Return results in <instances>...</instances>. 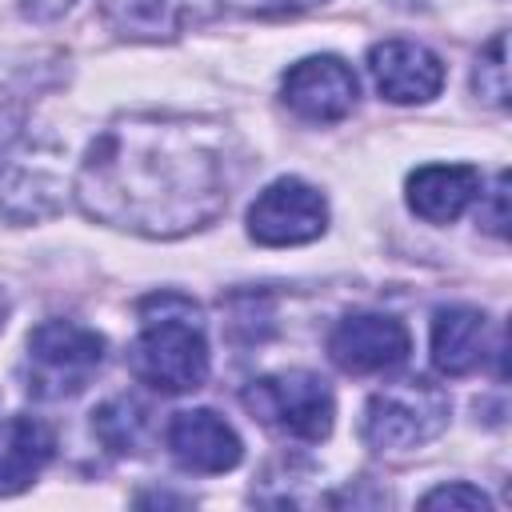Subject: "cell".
Instances as JSON below:
<instances>
[{
	"mask_svg": "<svg viewBox=\"0 0 512 512\" xmlns=\"http://www.w3.org/2000/svg\"><path fill=\"white\" fill-rule=\"evenodd\" d=\"M244 152L216 116L128 112L84 152L72 192L88 220L116 232L176 240L224 216Z\"/></svg>",
	"mask_w": 512,
	"mask_h": 512,
	"instance_id": "6da1fadb",
	"label": "cell"
},
{
	"mask_svg": "<svg viewBox=\"0 0 512 512\" xmlns=\"http://www.w3.org/2000/svg\"><path fill=\"white\" fill-rule=\"evenodd\" d=\"M128 368L140 384L164 396L196 392L212 368L200 308L180 292L140 300V328L128 344Z\"/></svg>",
	"mask_w": 512,
	"mask_h": 512,
	"instance_id": "7a4b0ae2",
	"label": "cell"
},
{
	"mask_svg": "<svg viewBox=\"0 0 512 512\" xmlns=\"http://www.w3.org/2000/svg\"><path fill=\"white\" fill-rule=\"evenodd\" d=\"M452 400L428 376H404L376 388L360 416V436L380 456L416 452L448 428Z\"/></svg>",
	"mask_w": 512,
	"mask_h": 512,
	"instance_id": "3957f363",
	"label": "cell"
},
{
	"mask_svg": "<svg viewBox=\"0 0 512 512\" xmlns=\"http://www.w3.org/2000/svg\"><path fill=\"white\" fill-rule=\"evenodd\" d=\"M104 364V336L80 320H40L28 332L24 388L36 400H68L88 388Z\"/></svg>",
	"mask_w": 512,
	"mask_h": 512,
	"instance_id": "277c9868",
	"label": "cell"
},
{
	"mask_svg": "<svg viewBox=\"0 0 512 512\" xmlns=\"http://www.w3.org/2000/svg\"><path fill=\"white\" fill-rule=\"evenodd\" d=\"M244 408L272 432L300 444H320L336 420V396L328 380L308 368H288L252 380L244 388Z\"/></svg>",
	"mask_w": 512,
	"mask_h": 512,
	"instance_id": "5b68a950",
	"label": "cell"
},
{
	"mask_svg": "<svg viewBox=\"0 0 512 512\" xmlns=\"http://www.w3.org/2000/svg\"><path fill=\"white\" fill-rule=\"evenodd\" d=\"M56 160L60 152L32 140L28 132H8L0 140V212L8 220H44L64 204L68 184Z\"/></svg>",
	"mask_w": 512,
	"mask_h": 512,
	"instance_id": "8992f818",
	"label": "cell"
},
{
	"mask_svg": "<svg viewBox=\"0 0 512 512\" xmlns=\"http://www.w3.org/2000/svg\"><path fill=\"white\" fill-rule=\"evenodd\" d=\"M328 200L300 176H280L264 192H256L248 208V236L264 248H292L324 236Z\"/></svg>",
	"mask_w": 512,
	"mask_h": 512,
	"instance_id": "52a82bcc",
	"label": "cell"
},
{
	"mask_svg": "<svg viewBox=\"0 0 512 512\" xmlns=\"http://www.w3.org/2000/svg\"><path fill=\"white\" fill-rule=\"evenodd\" d=\"M412 336L404 320L388 312H352L328 332V356L348 376H376L392 372L408 360Z\"/></svg>",
	"mask_w": 512,
	"mask_h": 512,
	"instance_id": "ba28073f",
	"label": "cell"
},
{
	"mask_svg": "<svg viewBox=\"0 0 512 512\" xmlns=\"http://www.w3.org/2000/svg\"><path fill=\"white\" fill-rule=\"evenodd\" d=\"M360 84L340 56H304L284 72V104L308 124H336L356 108Z\"/></svg>",
	"mask_w": 512,
	"mask_h": 512,
	"instance_id": "9c48e42d",
	"label": "cell"
},
{
	"mask_svg": "<svg viewBox=\"0 0 512 512\" xmlns=\"http://www.w3.org/2000/svg\"><path fill=\"white\" fill-rule=\"evenodd\" d=\"M164 444H168V456L176 460V468H184L192 476L232 472L244 456V444H240L236 428L212 408L172 412V420L164 428Z\"/></svg>",
	"mask_w": 512,
	"mask_h": 512,
	"instance_id": "30bf717a",
	"label": "cell"
},
{
	"mask_svg": "<svg viewBox=\"0 0 512 512\" xmlns=\"http://www.w3.org/2000/svg\"><path fill=\"white\" fill-rule=\"evenodd\" d=\"M368 76L392 104H428L444 88L440 56L420 40H380L368 48Z\"/></svg>",
	"mask_w": 512,
	"mask_h": 512,
	"instance_id": "8fae6325",
	"label": "cell"
},
{
	"mask_svg": "<svg viewBox=\"0 0 512 512\" xmlns=\"http://www.w3.org/2000/svg\"><path fill=\"white\" fill-rule=\"evenodd\" d=\"M432 364L444 376H472L488 364V356H500V336L488 320V312L472 304H448L432 316Z\"/></svg>",
	"mask_w": 512,
	"mask_h": 512,
	"instance_id": "7c38bea8",
	"label": "cell"
},
{
	"mask_svg": "<svg viewBox=\"0 0 512 512\" xmlns=\"http://www.w3.org/2000/svg\"><path fill=\"white\" fill-rule=\"evenodd\" d=\"M220 0H100L104 24L124 40H176L204 24Z\"/></svg>",
	"mask_w": 512,
	"mask_h": 512,
	"instance_id": "4fadbf2b",
	"label": "cell"
},
{
	"mask_svg": "<svg viewBox=\"0 0 512 512\" xmlns=\"http://www.w3.org/2000/svg\"><path fill=\"white\" fill-rule=\"evenodd\" d=\"M480 188L484 180L472 164H420L404 184V200L420 220L452 224L480 200Z\"/></svg>",
	"mask_w": 512,
	"mask_h": 512,
	"instance_id": "5bb4252c",
	"label": "cell"
},
{
	"mask_svg": "<svg viewBox=\"0 0 512 512\" xmlns=\"http://www.w3.org/2000/svg\"><path fill=\"white\" fill-rule=\"evenodd\" d=\"M56 452V436L36 416H8L0 424V496H16L36 484Z\"/></svg>",
	"mask_w": 512,
	"mask_h": 512,
	"instance_id": "9a60e30c",
	"label": "cell"
},
{
	"mask_svg": "<svg viewBox=\"0 0 512 512\" xmlns=\"http://www.w3.org/2000/svg\"><path fill=\"white\" fill-rule=\"evenodd\" d=\"M92 428H96V436L108 452L136 456V452H144V444L152 436V408L136 396H112L96 408Z\"/></svg>",
	"mask_w": 512,
	"mask_h": 512,
	"instance_id": "2e32d148",
	"label": "cell"
},
{
	"mask_svg": "<svg viewBox=\"0 0 512 512\" xmlns=\"http://www.w3.org/2000/svg\"><path fill=\"white\" fill-rule=\"evenodd\" d=\"M504 32H496L484 52L476 56V68H472V92L476 100L492 104V108H504L508 104V52H504Z\"/></svg>",
	"mask_w": 512,
	"mask_h": 512,
	"instance_id": "e0dca14e",
	"label": "cell"
},
{
	"mask_svg": "<svg viewBox=\"0 0 512 512\" xmlns=\"http://www.w3.org/2000/svg\"><path fill=\"white\" fill-rule=\"evenodd\" d=\"M420 508H464V512H488L492 508V500L476 488V484H464V480H456V484H440V488H432V492H424L420 496Z\"/></svg>",
	"mask_w": 512,
	"mask_h": 512,
	"instance_id": "ac0fdd59",
	"label": "cell"
},
{
	"mask_svg": "<svg viewBox=\"0 0 512 512\" xmlns=\"http://www.w3.org/2000/svg\"><path fill=\"white\" fill-rule=\"evenodd\" d=\"M228 12H240V16H296V12H308L324 0H220Z\"/></svg>",
	"mask_w": 512,
	"mask_h": 512,
	"instance_id": "d6986e66",
	"label": "cell"
},
{
	"mask_svg": "<svg viewBox=\"0 0 512 512\" xmlns=\"http://www.w3.org/2000/svg\"><path fill=\"white\" fill-rule=\"evenodd\" d=\"M480 196H488V208H480V224H484L492 236H504V232H508V172L496 176L492 192L480 188Z\"/></svg>",
	"mask_w": 512,
	"mask_h": 512,
	"instance_id": "ffe728a7",
	"label": "cell"
},
{
	"mask_svg": "<svg viewBox=\"0 0 512 512\" xmlns=\"http://www.w3.org/2000/svg\"><path fill=\"white\" fill-rule=\"evenodd\" d=\"M76 0H20V12L28 20H60Z\"/></svg>",
	"mask_w": 512,
	"mask_h": 512,
	"instance_id": "44dd1931",
	"label": "cell"
},
{
	"mask_svg": "<svg viewBox=\"0 0 512 512\" xmlns=\"http://www.w3.org/2000/svg\"><path fill=\"white\" fill-rule=\"evenodd\" d=\"M8 312H12V296H8V288L0 284V328H4V320H8Z\"/></svg>",
	"mask_w": 512,
	"mask_h": 512,
	"instance_id": "7402d4cb",
	"label": "cell"
}]
</instances>
